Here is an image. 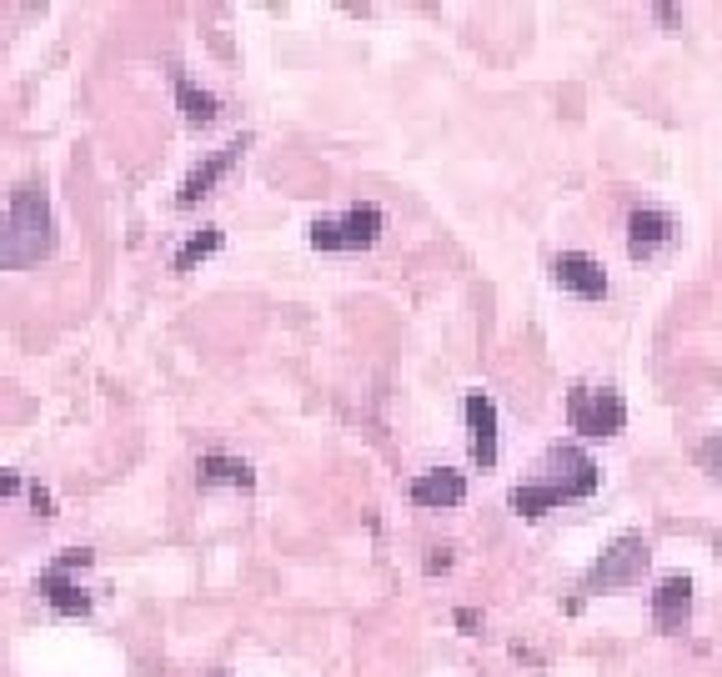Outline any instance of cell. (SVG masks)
<instances>
[{"label": "cell", "instance_id": "obj_2", "mask_svg": "<svg viewBox=\"0 0 722 677\" xmlns=\"http://www.w3.org/2000/svg\"><path fill=\"white\" fill-rule=\"evenodd\" d=\"M567 422L582 437H617L627 427V402L612 387H572L567 392Z\"/></svg>", "mask_w": 722, "mask_h": 677}, {"label": "cell", "instance_id": "obj_13", "mask_svg": "<svg viewBox=\"0 0 722 677\" xmlns=\"http://www.w3.org/2000/svg\"><path fill=\"white\" fill-rule=\"evenodd\" d=\"M41 592H46V602L61 612V617H86L91 612V592H81L76 582H66V572H41Z\"/></svg>", "mask_w": 722, "mask_h": 677}, {"label": "cell", "instance_id": "obj_3", "mask_svg": "<svg viewBox=\"0 0 722 677\" xmlns=\"http://www.w3.org/2000/svg\"><path fill=\"white\" fill-rule=\"evenodd\" d=\"M647 562H652V552H647V542L637 537V532H627V537H617L597 562H592V572H587V592H617V587H637L642 582V572H647Z\"/></svg>", "mask_w": 722, "mask_h": 677}, {"label": "cell", "instance_id": "obj_9", "mask_svg": "<svg viewBox=\"0 0 722 677\" xmlns=\"http://www.w3.org/2000/svg\"><path fill=\"white\" fill-rule=\"evenodd\" d=\"M692 617V577H662L657 592H652V622L657 632H682Z\"/></svg>", "mask_w": 722, "mask_h": 677}, {"label": "cell", "instance_id": "obj_6", "mask_svg": "<svg viewBox=\"0 0 722 677\" xmlns=\"http://www.w3.org/2000/svg\"><path fill=\"white\" fill-rule=\"evenodd\" d=\"M672 236H677V226L657 206H637L627 216V251H632V261H652L662 246H672Z\"/></svg>", "mask_w": 722, "mask_h": 677}, {"label": "cell", "instance_id": "obj_22", "mask_svg": "<svg viewBox=\"0 0 722 677\" xmlns=\"http://www.w3.org/2000/svg\"><path fill=\"white\" fill-rule=\"evenodd\" d=\"M457 627H462V632H477V627H482V612H477V607H462V612H457Z\"/></svg>", "mask_w": 722, "mask_h": 677}, {"label": "cell", "instance_id": "obj_18", "mask_svg": "<svg viewBox=\"0 0 722 677\" xmlns=\"http://www.w3.org/2000/svg\"><path fill=\"white\" fill-rule=\"evenodd\" d=\"M96 562V552L91 547H66L56 562H51V572H71V567H91Z\"/></svg>", "mask_w": 722, "mask_h": 677}, {"label": "cell", "instance_id": "obj_23", "mask_svg": "<svg viewBox=\"0 0 722 677\" xmlns=\"http://www.w3.org/2000/svg\"><path fill=\"white\" fill-rule=\"evenodd\" d=\"M211 677H231V672H226V667H216V672H211Z\"/></svg>", "mask_w": 722, "mask_h": 677}, {"label": "cell", "instance_id": "obj_15", "mask_svg": "<svg viewBox=\"0 0 722 677\" xmlns=\"http://www.w3.org/2000/svg\"><path fill=\"white\" fill-rule=\"evenodd\" d=\"M507 507H512L517 517H542V512L562 507V492H557V487H547V482H522V487H512Z\"/></svg>", "mask_w": 722, "mask_h": 677}, {"label": "cell", "instance_id": "obj_24", "mask_svg": "<svg viewBox=\"0 0 722 677\" xmlns=\"http://www.w3.org/2000/svg\"><path fill=\"white\" fill-rule=\"evenodd\" d=\"M712 547H717V552H722V532H717V542H712Z\"/></svg>", "mask_w": 722, "mask_h": 677}, {"label": "cell", "instance_id": "obj_17", "mask_svg": "<svg viewBox=\"0 0 722 677\" xmlns=\"http://www.w3.org/2000/svg\"><path fill=\"white\" fill-rule=\"evenodd\" d=\"M697 462H702V467H707V472L722 482V432H717V437H707V442L697 447Z\"/></svg>", "mask_w": 722, "mask_h": 677}, {"label": "cell", "instance_id": "obj_12", "mask_svg": "<svg viewBox=\"0 0 722 677\" xmlns=\"http://www.w3.org/2000/svg\"><path fill=\"white\" fill-rule=\"evenodd\" d=\"M196 477H201V487H241V492H246V487H256L251 462H236V457H221V452L201 457Z\"/></svg>", "mask_w": 722, "mask_h": 677}, {"label": "cell", "instance_id": "obj_19", "mask_svg": "<svg viewBox=\"0 0 722 677\" xmlns=\"http://www.w3.org/2000/svg\"><path fill=\"white\" fill-rule=\"evenodd\" d=\"M447 567H452V547H432V552H427V572L437 577V572H447Z\"/></svg>", "mask_w": 722, "mask_h": 677}, {"label": "cell", "instance_id": "obj_11", "mask_svg": "<svg viewBox=\"0 0 722 677\" xmlns=\"http://www.w3.org/2000/svg\"><path fill=\"white\" fill-rule=\"evenodd\" d=\"M467 497V477L452 472V467H437V472H422L412 482V502L417 507H457Z\"/></svg>", "mask_w": 722, "mask_h": 677}, {"label": "cell", "instance_id": "obj_10", "mask_svg": "<svg viewBox=\"0 0 722 677\" xmlns=\"http://www.w3.org/2000/svg\"><path fill=\"white\" fill-rule=\"evenodd\" d=\"M467 432H472V462L492 467L497 462V407L487 392H467Z\"/></svg>", "mask_w": 722, "mask_h": 677}, {"label": "cell", "instance_id": "obj_14", "mask_svg": "<svg viewBox=\"0 0 722 677\" xmlns=\"http://www.w3.org/2000/svg\"><path fill=\"white\" fill-rule=\"evenodd\" d=\"M176 101H181V111H186L191 126H211V121L221 116V101H216L211 91H201L196 81H186L181 71H176Z\"/></svg>", "mask_w": 722, "mask_h": 677}, {"label": "cell", "instance_id": "obj_16", "mask_svg": "<svg viewBox=\"0 0 722 677\" xmlns=\"http://www.w3.org/2000/svg\"><path fill=\"white\" fill-rule=\"evenodd\" d=\"M221 241H226V236H221V226H201V231H196V236H191V241L176 251V261H171V266H176V271H196V261H206V256H216V251H221Z\"/></svg>", "mask_w": 722, "mask_h": 677}, {"label": "cell", "instance_id": "obj_21", "mask_svg": "<svg viewBox=\"0 0 722 677\" xmlns=\"http://www.w3.org/2000/svg\"><path fill=\"white\" fill-rule=\"evenodd\" d=\"M21 492V472H0V502Z\"/></svg>", "mask_w": 722, "mask_h": 677}, {"label": "cell", "instance_id": "obj_20", "mask_svg": "<svg viewBox=\"0 0 722 677\" xmlns=\"http://www.w3.org/2000/svg\"><path fill=\"white\" fill-rule=\"evenodd\" d=\"M31 507H36L41 517H51V512H56V502H51V492H46V487H31Z\"/></svg>", "mask_w": 722, "mask_h": 677}, {"label": "cell", "instance_id": "obj_7", "mask_svg": "<svg viewBox=\"0 0 722 677\" xmlns=\"http://www.w3.org/2000/svg\"><path fill=\"white\" fill-rule=\"evenodd\" d=\"M241 151H246V136H236V141H226L221 151H211L201 166H191V176L181 181V191H176V206H196L201 196H211V186L241 161Z\"/></svg>", "mask_w": 722, "mask_h": 677}, {"label": "cell", "instance_id": "obj_5", "mask_svg": "<svg viewBox=\"0 0 722 677\" xmlns=\"http://www.w3.org/2000/svg\"><path fill=\"white\" fill-rule=\"evenodd\" d=\"M537 482L557 487L562 502H577V497H592V492L602 487V472H597V462H592L587 452H577V447H552Z\"/></svg>", "mask_w": 722, "mask_h": 677}, {"label": "cell", "instance_id": "obj_8", "mask_svg": "<svg viewBox=\"0 0 722 677\" xmlns=\"http://www.w3.org/2000/svg\"><path fill=\"white\" fill-rule=\"evenodd\" d=\"M552 281L567 286V291H577V296H587V301H602V296H607V271H602V261H592V256H582V251H562V256L552 261Z\"/></svg>", "mask_w": 722, "mask_h": 677}, {"label": "cell", "instance_id": "obj_1", "mask_svg": "<svg viewBox=\"0 0 722 677\" xmlns=\"http://www.w3.org/2000/svg\"><path fill=\"white\" fill-rule=\"evenodd\" d=\"M56 246V226H51V201H46V186L26 181L11 201V216L0 221V271L11 266H31L41 256H51Z\"/></svg>", "mask_w": 722, "mask_h": 677}, {"label": "cell", "instance_id": "obj_4", "mask_svg": "<svg viewBox=\"0 0 722 677\" xmlns=\"http://www.w3.org/2000/svg\"><path fill=\"white\" fill-rule=\"evenodd\" d=\"M382 236V211L377 206H351L341 221L321 216L311 221V246L316 251H367Z\"/></svg>", "mask_w": 722, "mask_h": 677}]
</instances>
